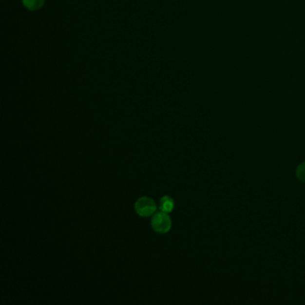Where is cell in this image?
<instances>
[{
	"instance_id": "6da1fadb",
	"label": "cell",
	"mask_w": 305,
	"mask_h": 305,
	"mask_svg": "<svg viewBox=\"0 0 305 305\" xmlns=\"http://www.w3.org/2000/svg\"><path fill=\"white\" fill-rule=\"evenodd\" d=\"M152 227L157 233L165 234L171 229V219L167 212L158 211L152 218Z\"/></svg>"
},
{
	"instance_id": "7a4b0ae2",
	"label": "cell",
	"mask_w": 305,
	"mask_h": 305,
	"mask_svg": "<svg viewBox=\"0 0 305 305\" xmlns=\"http://www.w3.org/2000/svg\"><path fill=\"white\" fill-rule=\"evenodd\" d=\"M134 209L137 214H139L140 216L150 217L156 212L157 205L152 199L149 197H142L135 202Z\"/></svg>"
},
{
	"instance_id": "5b68a950",
	"label": "cell",
	"mask_w": 305,
	"mask_h": 305,
	"mask_svg": "<svg viewBox=\"0 0 305 305\" xmlns=\"http://www.w3.org/2000/svg\"><path fill=\"white\" fill-rule=\"evenodd\" d=\"M296 176L301 182L305 183V162H303L298 166L296 169Z\"/></svg>"
},
{
	"instance_id": "3957f363",
	"label": "cell",
	"mask_w": 305,
	"mask_h": 305,
	"mask_svg": "<svg viewBox=\"0 0 305 305\" xmlns=\"http://www.w3.org/2000/svg\"><path fill=\"white\" fill-rule=\"evenodd\" d=\"M23 6L30 11H36L40 9L44 5L45 0H22Z\"/></svg>"
},
{
	"instance_id": "277c9868",
	"label": "cell",
	"mask_w": 305,
	"mask_h": 305,
	"mask_svg": "<svg viewBox=\"0 0 305 305\" xmlns=\"http://www.w3.org/2000/svg\"><path fill=\"white\" fill-rule=\"evenodd\" d=\"M159 209L164 212H171L174 209V201L169 196H164L160 200Z\"/></svg>"
}]
</instances>
